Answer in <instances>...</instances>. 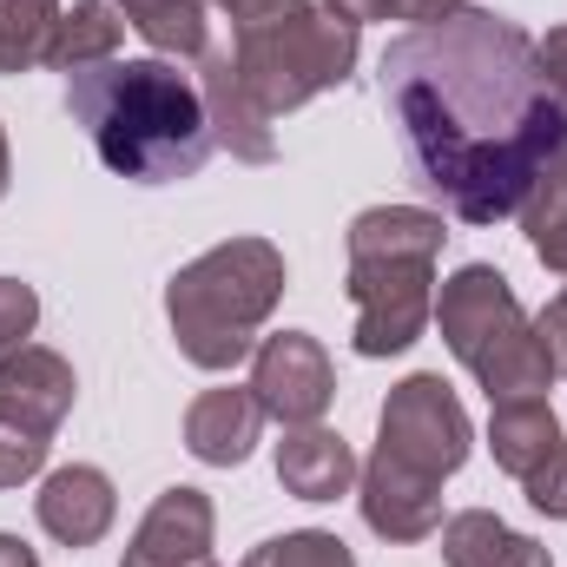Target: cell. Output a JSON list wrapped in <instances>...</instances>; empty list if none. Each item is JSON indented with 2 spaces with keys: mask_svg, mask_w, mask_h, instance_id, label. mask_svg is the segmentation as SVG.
Here are the masks:
<instances>
[{
  "mask_svg": "<svg viewBox=\"0 0 567 567\" xmlns=\"http://www.w3.org/2000/svg\"><path fill=\"white\" fill-rule=\"evenodd\" d=\"M383 106L410 172L462 225L515 218L567 140V106L535 60V40L495 7H462L455 20L396 33L383 47Z\"/></svg>",
  "mask_w": 567,
  "mask_h": 567,
  "instance_id": "6da1fadb",
  "label": "cell"
},
{
  "mask_svg": "<svg viewBox=\"0 0 567 567\" xmlns=\"http://www.w3.org/2000/svg\"><path fill=\"white\" fill-rule=\"evenodd\" d=\"M66 113L86 126L106 172L133 185H178L198 178L212 158L205 93L178 60H100L66 73Z\"/></svg>",
  "mask_w": 567,
  "mask_h": 567,
  "instance_id": "7a4b0ae2",
  "label": "cell"
},
{
  "mask_svg": "<svg viewBox=\"0 0 567 567\" xmlns=\"http://www.w3.org/2000/svg\"><path fill=\"white\" fill-rule=\"evenodd\" d=\"M442 212L423 205H370L350 218L343 251H350V303H357V357L383 363L423 343V330L435 323V258H442Z\"/></svg>",
  "mask_w": 567,
  "mask_h": 567,
  "instance_id": "3957f363",
  "label": "cell"
},
{
  "mask_svg": "<svg viewBox=\"0 0 567 567\" xmlns=\"http://www.w3.org/2000/svg\"><path fill=\"white\" fill-rule=\"evenodd\" d=\"M284 284H290V271L271 238H225V245L198 251L192 265H178L165 284V323H172L178 357L205 377L251 363L258 330L271 323Z\"/></svg>",
  "mask_w": 567,
  "mask_h": 567,
  "instance_id": "277c9868",
  "label": "cell"
},
{
  "mask_svg": "<svg viewBox=\"0 0 567 567\" xmlns=\"http://www.w3.org/2000/svg\"><path fill=\"white\" fill-rule=\"evenodd\" d=\"M357 53H363V27L330 0H284L271 13L231 27V66L271 120L343 86Z\"/></svg>",
  "mask_w": 567,
  "mask_h": 567,
  "instance_id": "5b68a950",
  "label": "cell"
},
{
  "mask_svg": "<svg viewBox=\"0 0 567 567\" xmlns=\"http://www.w3.org/2000/svg\"><path fill=\"white\" fill-rule=\"evenodd\" d=\"M435 330L449 343V357L488 390V403L508 396H548L555 363L535 337V317L522 310L515 284L495 265H462L435 284Z\"/></svg>",
  "mask_w": 567,
  "mask_h": 567,
  "instance_id": "8992f818",
  "label": "cell"
},
{
  "mask_svg": "<svg viewBox=\"0 0 567 567\" xmlns=\"http://www.w3.org/2000/svg\"><path fill=\"white\" fill-rule=\"evenodd\" d=\"M377 449L396 455V462L416 468V475L449 482V475L468 462V449H475V423H468L462 396H455L435 370H416V377H403V383L383 396V410H377Z\"/></svg>",
  "mask_w": 567,
  "mask_h": 567,
  "instance_id": "52a82bcc",
  "label": "cell"
},
{
  "mask_svg": "<svg viewBox=\"0 0 567 567\" xmlns=\"http://www.w3.org/2000/svg\"><path fill=\"white\" fill-rule=\"evenodd\" d=\"M251 396H258L265 423H284V429L323 423V410H330V396H337L330 350H323L310 330L258 337V350H251Z\"/></svg>",
  "mask_w": 567,
  "mask_h": 567,
  "instance_id": "ba28073f",
  "label": "cell"
},
{
  "mask_svg": "<svg viewBox=\"0 0 567 567\" xmlns=\"http://www.w3.org/2000/svg\"><path fill=\"white\" fill-rule=\"evenodd\" d=\"M212 542H218L212 495L192 488V482H172V488L152 495V508L140 515L120 567H212Z\"/></svg>",
  "mask_w": 567,
  "mask_h": 567,
  "instance_id": "9c48e42d",
  "label": "cell"
},
{
  "mask_svg": "<svg viewBox=\"0 0 567 567\" xmlns=\"http://www.w3.org/2000/svg\"><path fill=\"white\" fill-rule=\"evenodd\" d=\"M357 508H363V528L377 542H429L442 528V482L435 475H416L403 468L396 455H370L363 475H357Z\"/></svg>",
  "mask_w": 567,
  "mask_h": 567,
  "instance_id": "30bf717a",
  "label": "cell"
},
{
  "mask_svg": "<svg viewBox=\"0 0 567 567\" xmlns=\"http://www.w3.org/2000/svg\"><path fill=\"white\" fill-rule=\"evenodd\" d=\"M198 93H205V120H212V145L218 152H231L238 165H271L278 158L271 113L245 93V80L231 66V47H205L198 53Z\"/></svg>",
  "mask_w": 567,
  "mask_h": 567,
  "instance_id": "8fae6325",
  "label": "cell"
},
{
  "mask_svg": "<svg viewBox=\"0 0 567 567\" xmlns=\"http://www.w3.org/2000/svg\"><path fill=\"white\" fill-rule=\"evenodd\" d=\"M33 515H40V528H47L60 548H93V542H106L113 522H120L113 475L93 468V462H66V468H53V475L40 482Z\"/></svg>",
  "mask_w": 567,
  "mask_h": 567,
  "instance_id": "7c38bea8",
  "label": "cell"
},
{
  "mask_svg": "<svg viewBox=\"0 0 567 567\" xmlns=\"http://www.w3.org/2000/svg\"><path fill=\"white\" fill-rule=\"evenodd\" d=\"M73 396H80V377L60 350L47 343H20L0 357V416L27 423L33 435H53V429L73 416Z\"/></svg>",
  "mask_w": 567,
  "mask_h": 567,
  "instance_id": "4fadbf2b",
  "label": "cell"
},
{
  "mask_svg": "<svg viewBox=\"0 0 567 567\" xmlns=\"http://www.w3.org/2000/svg\"><path fill=\"white\" fill-rule=\"evenodd\" d=\"M258 435H265V410H258V396H251V383L238 390H205V396H192V410H185V449L205 462V468H245L251 462V449H258Z\"/></svg>",
  "mask_w": 567,
  "mask_h": 567,
  "instance_id": "5bb4252c",
  "label": "cell"
},
{
  "mask_svg": "<svg viewBox=\"0 0 567 567\" xmlns=\"http://www.w3.org/2000/svg\"><path fill=\"white\" fill-rule=\"evenodd\" d=\"M357 475H363V462L350 455V442L337 429H323V423L284 429V442H278L284 495H297V502H337V495L357 488Z\"/></svg>",
  "mask_w": 567,
  "mask_h": 567,
  "instance_id": "9a60e30c",
  "label": "cell"
},
{
  "mask_svg": "<svg viewBox=\"0 0 567 567\" xmlns=\"http://www.w3.org/2000/svg\"><path fill=\"white\" fill-rule=\"evenodd\" d=\"M435 535H442V561L449 567H555V555H548L535 535L508 528V522L488 515V508H462V515H449Z\"/></svg>",
  "mask_w": 567,
  "mask_h": 567,
  "instance_id": "2e32d148",
  "label": "cell"
},
{
  "mask_svg": "<svg viewBox=\"0 0 567 567\" xmlns=\"http://www.w3.org/2000/svg\"><path fill=\"white\" fill-rule=\"evenodd\" d=\"M561 442V416L548 396H508V403H488V449H495V468L502 475H528L548 449Z\"/></svg>",
  "mask_w": 567,
  "mask_h": 567,
  "instance_id": "e0dca14e",
  "label": "cell"
},
{
  "mask_svg": "<svg viewBox=\"0 0 567 567\" xmlns=\"http://www.w3.org/2000/svg\"><path fill=\"white\" fill-rule=\"evenodd\" d=\"M120 47H126V13L113 0H73V7H60V27L47 40V66L80 73V66L120 60Z\"/></svg>",
  "mask_w": 567,
  "mask_h": 567,
  "instance_id": "ac0fdd59",
  "label": "cell"
},
{
  "mask_svg": "<svg viewBox=\"0 0 567 567\" xmlns=\"http://www.w3.org/2000/svg\"><path fill=\"white\" fill-rule=\"evenodd\" d=\"M126 13V27L140 33L158 60H198L205 40V7L212 0H113Z\"/></svg>",
  "mask_w": 567,
  "mask_h": 567,
  "instance_id": "d6986e66",
  "label": "cell"
},
{
  "mask_svg": "<svg viewBox=\"0 0 567 567\" xmlns=\"http://www.w3.org/2000/svg\"><path fill=\"white\" fill-rule=\"evenodd\" d=\"M522 231H528V251L548 265V271H561L567 278V140L561 152L542 165V178L528 185V198H522Z\"/></svg>",
  "mask_w": 567,
  "mask_h": 567,
  "instance_id": "ffe728a7",
  "label": "cell"
},
{
  "mask_svg": "<svg viewBox=\"0 0 567 567\" xmlns=\"http://www.w3.org/2000/svg\"><path fill=\"white\" fill-rule=\"evenodd\" d=\"M53 27H60V0H0V73L47 66Z\"/></svg>",
  "mask_w": 567,
  "mask_h": 567,
  "instance_id": "44dd1931",
  "label": "cell"
},
{
  "mask_svg": "<svg viewBox=\"0 0 567 567\" xmlns=\"http://www.w3.org/2000/svg\"><path fill=\"white\" fill-rule=\"evenodd\" d=\"M245 567H357L350 555V542L343 535H330V528H290V535H271V542H258Z\"/></svg>",
  "mask_w": 567,
  "mask_h": 567,
  "instance_id": "7402d4cb",
  "label": "cell"
},
{
  "mask_svg": "<svg viewBox=\"0 0 567 567\" xmlns=\"http://www.w3.org/2000/svg\"><path fill=\"white\" fill-rule=\"evenodd\" d=\"M47 449H53V435H33L27 423L0 416V488H20V482H33V475L47 468Z\"/></svg>",
  "mask_w": 567,
  "mask_h": 567,
  "instance_id": "603a6c76",
  "label": "cell"
},
{
  "mask_svg": "<svg viewBox=\"0 0 567 567\" xmlns=\"http://www.w3.org/2000/svg\"><path fill=\"white\" fill-rule=\"evenodd\" d=\"M330 7H343L357 27L363 20H410V27H435V20H455L462 7H475V0H330Z\"/></svg>",
  "mask_w": 567,
  "mask_h": 567,
  "instance_id": "cb8c5ba5",
  "label": "cell"
},
{
  "mask_svg": "<svg viewBox=\"0 0 567 567\" xmlns=\"http://www.w3.org/2000/svg\"><path fill=\"white\" fill-rule=\"evenodd\" d=\"M522 488H528V508L535 515H548V522H567V435L522 475Z\"/></svg>",
  "mask_w": 567,
  "mask_h": 567,
  "instance_id": "d4e9b609",
  "label": "cell"
},
{
  "mask_svg": "<svg viewBox=\"0 0 567 567\" xmlns=\"http://www.w3.org/2000/svg\"><path fill=\"white\" fill-rule=\"evenodd\" d=\"M33 323H40V290L20 278H0V357L33 343Z\"/></svg>",
  "mask_w": 567,
  "mask_h": 567,
  "instance_id": "484cf974",
  "label": "cell"
},
{
  "mask_svg": "<svg viewBox=\"0 0 567 567\" xmlns=\"http://www.w3.org/2000/svg\"><path fill=\"white\" fill-rule=\"evenodd\" d=\"M535 337H542V350H548L555 377H567V297H555V303L535 317Z\"/></svg>",
  "mask_w": 567,
  "mask_h": 567,
  "instance_id": "4316f807",
  "label": "cell"
},
{
  "mask_svg": "<svg viewBox=\"0 0 567 567\" xmlns=\"http://www.w3.org/2000/svg\"><path fill=\"white\" fill-rule=\"evenodd\" d=\"M535 60H542V73H548V86H555V100L567 106V27H555L548 40H535Z\"/></svg>",
  "mask_w": 567,
  "mask_h": 567,
  "instance_id": "83f0119b",
  "label": "cell"
},
{
  "mask_svg": "<svg viewBox=\"0 0 567 567\" xmlns=\"http://www.w3.org/2000/svg\"><path fill=\"white\" fill-rule=\"evenodd\" d=\"M0 567H40V555H33L20 535H0Z\"/></svg>",
  "mask_w": 567,
  "mask_h": 567,
  "instance_id": "f1b7e54d",
  "label": "cell"
},
{
  "mask_svg": "<svg viewBox=\"0 0 567 567\" xmlns=\"http://www.w3.org/2000/svg\"><path fill=\"white\" fill-rule=\"evenodd\" d=\"M212 7H225L231 27H238V20H258V13H271V7H284V0H212Z\"/></svg>",
  "mask_w": 567,
  "mask_h": 567,
  "instance_id": "f546056e",
  "label": "cell"
},
{
  "mask_svg": "<svg viewBox=\"0 0 567 567\" xmlns=\"http://www.w3.org/2000/svg\"><path fill=\"white\" fill-rule=\"evenodd\" d=\"M7 178H13V152H7V126H0V198H7Z\"/></svg>",
  "mask_w": 567,
  "mask_h": 567,
  "instance_id": "4dcf8cb0",
  "label": "cell"
},
{
  "mask_svg": "<svg viewBox=\"0 0 567 567\" xmlns=\"http://www.w3.org/2000/svg\"><path fill=\"white\" fill-rule=\"evenodd\" d=\"M561 297H567V290H561Z\"/></svg>",
  "mask_w": 567,
  "mask_h": 567,
  "instance_id": "1f68e13d",
  "label": "cell"
},
{
  "mask_svg": "<svg viewBox=\"0 0 567 567\" xmlns=\"http://www.w3.org/2000/svg\"><path fill=\"white\" fill-rule=\"evenodd\" d=\"M212 567H218V561H212Z\"/></svg>",
  "mask_w": 567,
  "mask_h": 567,
  "instance_id": "d6a6232c",
  "label": "cell"
}]
</instances>
